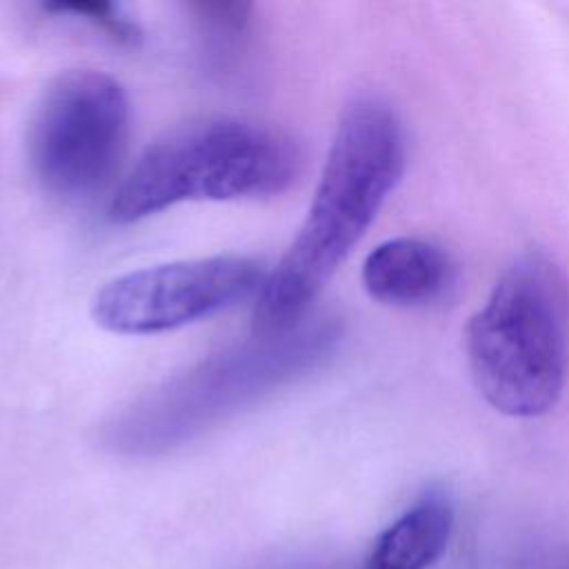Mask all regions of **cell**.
I'll use <instances>...</instances> for the list:
<instances>
[{"label":"cell","instance_id":"5","mask_svg":"<svg viewBox=\"0 0 569 569\" xmlns=\"http://www.w3.org/2000/svg\"><path fill=\"white\" fill-rule=\"evenodd\" d=\"M122 84L93 69L56 76L42 91L27 136L38 182L56 198L84 200L116 173L129 138Z\"/></svg>","mask_w":569,"mask_h":569},{"label":"cell","instance_id":"3","mask_svg":"<svg viewBox=\"0 0 569 569\" xmlns=\"http://www.w3.org/2000/svg\"><path fill=\"white\" fill-rule=\"evenodd\" d=\"M480 396L500 413L533 418L562 393L569 367V284L540 249L520 253L467 325Z\"/></svg>","mask_w":569,"mask_h":569},{"label":"cell","instance_id":"10","mask_svg":"<svg viewBox=\"0 0 569 569\" xmlns=\"http://www.w3.org/2000/svg\"><path fill=\"white\" fill-rule=\"evenodd\" d=\"M44 9L56 16H69L73 20H82L93 29L102 31L107 38H111L118 44L133 47L142 38L138 24L111 2H51V4H44Z\"/></svg>","mask_w":569,"mask_h":569},{"label":"cell","instance_id":"4","mask_svg":"<svg viewBox=\"0 0 569 569\" xmlns=\"http://www.w3.org/2000/svg\"><path fill=\"white\" fill-rule=\"evenodd\" d=\"M296 142L267 124L216 118L153 142L109 200L107 216L129 224L189 200H236L284 191L298 176Z\"/></svg>","mask_w":569,"mask_h":569},{"label":"cell","instance_id":"2","mask_svg":"<svg viewBox=\"0 0 569 569\" xmlns=\"http://www.w3.org/2000/svg\"><path fill=\"white\" fill-rule=\"evenodd\" d=\"M342 340L338 318H305L258 333L176 373L133 400L104 427V445L120 456L171 451L262 396L322 367Z\"/></svg>","mask_w":569,"mask_h":569},{"label":"cell","instance_id":"9","mask_svg":"<svg viewBox=\"0 0 569 569\" xmlns=\"http://www.w3.org/2000/svg\"><path fill=\"white\" fill-rule=\"evenodd\" d=\"M191 11L204 64L216 73L229 71L242 56L251 24V4L198 2Z\"/></svg>","mask_w":569,"mask_h":569},{"label":"cell","instance_id":"8","mask_svg":"<svg viewBox=\"0 0 569 569\" xmlns=\"http://www.w3.org/2000/svg\"><path fill=\"white\" fill-rule=\"evenodd\" d=\"M453 531V502L442 491L422 493L371 545L360 569H429Z\"/></svg>","mask_w":569,"mask_h":569},{"label":"cell","instance_id":"7","mask_svg":"<svg viewBox=\"0 0 569 569\" xmlns=\"http://www.w3.org/2000/svg\"><path fill=\"white\" fill-rule=\"evenodd\" d=\"M453 282V262L433 242L393 238L378 244L362 264L367 293L385 305L418 307L438 300Z\"/></svg>","mask_w":569,"mask_h":569},{"label":"cell","instance_id":"6","mask_svg":"<svg viewBox=\"0 0 569 569\" xmlns=\"http://www.w3.org/2000/svg\"><path fill=\"white\" fill-rule=\"evenodd\" d=\"M267 273L264 264L249 256L153 264L109 280L96 293L91 316L111 333H162L258 296Z\"/></svg>","mask_w":569,"mask_h":569},{"label":"cell","instance_id":"1","mask_svg":"<svg viewBox=\"0 0 569 569\" xmlns=\"http://www.w3.org/2000/svg\"><path fill=\"white\" fill-rule=\"evenodd\" d=\"M402 169L405 133L396 113L371 98L349 104L307 218L258 293V333L282 331L305 320L309 305L365 236Z\"/></svg>","mask_w":569,"mask_h":569}]
</instances>
